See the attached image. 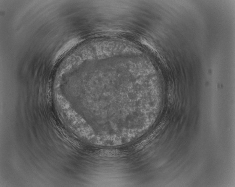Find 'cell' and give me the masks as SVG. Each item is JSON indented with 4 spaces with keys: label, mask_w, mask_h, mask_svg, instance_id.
<instances>
[{
    "label": "cell",
    "mask_w": 235,
    "mask_h": 187,
    "mask_svg": "<svg viewBox=\"0 0 235 187\" xmlns=\"http://www.w3.org/2000/svg\"><path fill=\"white\" fill-rule=\"evenodd\" d=\"M101 153L102 154V155L113 156L117 155L119 153L118 151L115 150H105L103 151Z\"/></svg>",
    "instance_id": "cell-1"
}]
</instances>
